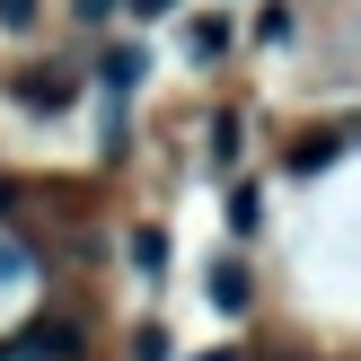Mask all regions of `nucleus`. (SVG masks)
<instances>
[{"label":"nucleus","mask_w":361,"mask_h":361,"mask_svg":"<svg viewBox=\"0 0 361 361\" xmlns=\"http://www.w3.org/2000/svg\"><path fill=\"white\" fill-rule=\"evenodd\" d=\"M212 159H221V168L238 159V115H221V123H212Z\"/></svg>","instance_id":"nucleus-9"},{"label":"nucleus","mask_w":361,"mask_h":361,"mask_svg":"<svg viewBox=\"0 0 361 361\" xmlns=\"http://www.w3.org/2000/svg\"><path fill=\"white\" fill-rule=\"evenodd\" d=\"M18 97H27L35 115H62V106H71V80H62V71H35V80H18Z\"/></svg>","instance_id":"nucleus-2"},{"label":"nucleus","mask_w":361,"mask_h":361,"mask_svg":"<svg viewBox=\"0 0 361 361\" xmlns=\"http://www.w3.org/2000/svg\"><path fill=\"white\" fill-rule=\"evenodd\" d=\"M0 27H35V0H0Z\"/></svg>","instance_id":"nucleus-11"},{"label":"nucleus","mask_w":361,"mask_h":361,"mask_svg":"<svg viewBox=\"0 0 361 361\" xmlns=\"http://www.w3.org/2000/svg\"><path fill=\"white\" fill-rule=\"evenodd\" d=\"M0 274H18V256H9V247H0Z\"/></svg>","instance_id":"nucleus-14"},{"label":"nucleus","mask_w":361,"mask_h":361,"mask_svg":"<svg viewBox=\"0 0 361 361\" xmlns=\"http://www.w3.org/2000/svg\"><path fill=\"white\" fill-rule=\"evenodd\" d=\"M133 9H141V18H159V9H176V0H133Z\"/></svg>","instance_id":"nucleus-13"},{"label":"nucleus","mask_w":361,"mask_h":361,"mask_svg":"<svg viewBox=\"0 0 361 361\" xmlns=\"http://www.w3.org/2000/svg\"><path fill=\"white\" fill-rule=\"evenodd\" d=\"M326 159H335V133H317V141H300V150H291V168H300V176H317Z\"/></svg>","instance_id":"nucleus-7"},{"label":"nucleus","mask_w":361,"mask_h":361,"mask_svg":"<svg viewBox=\"0 0 361 361\" xmlns=\"http://www.w3.org/2000/svg\"><path fill=\"white\" fill-rule=\"evenodd\" d=\"M18 361H80V326H62V317L27 326V335H18Z\"/></svg>","instance_id":"nucleus-1"},{"label":"nucleus","mask_w":361,"mask_h":361,"mask_svg":"<svg viewBox=\"0 0 361 361\" xmlns=\"http://www.w3.org/2000/svg\"><path fill=\"white\" fill-rule=\"evenodd\" d=\"M106 9H115V0H80V18H88V27H97V18H106Z\"/></svg>","instance_id":"nucleus-12"},{"label":"nucleus","mask_w":361,"mask_h":361,"mask_svg":"<svg viewBox=\"0 0 361 361\" xmlns=\"http://www.w3.org/2000/svg\"><path fill=\"white\" fill-rule=\"evenodd\" d=\"M212 309H229V317L247 309V274L238 264H212Z\"/></svg>","instance_id":"nucleus-3"},{"label":"nucleus","mask_w":361,"mask_h":361,"mask_svg":"<svg viewBox=\"0 0 361 361\" xmlns=\"http://www.w3.org/2000/svg\"><path fill=\"white\" fill-rule=\"evenodd\" d=\"M133 264H141V274H159V264H168V238H159V229H133Z\"/></svg>","instance_id":"nucleus-6"},{"label":"nucleus","mask_w":361,"mask_h":361,"mask_svg":"<svg viewBox=\"0 0 361 361\" xmlns=\"http://www.w3.org/2000/svg\"><path fill=\"white\" fill-rule=\"evenodd\" d=\"M185 44H194V62H221V53H229V27H221V18H194Z\"/></svg>","instance_id":"nucleus-4"},{"label":"nucleus","mask_w":361,"mask_h":361,"mask_svg":"<svg viewBox=\"0 0 361 361\" xmlns=\"http://www.w3.org/2000/svg\"><path fill=\"white\" fill-rule=\"evenodd\" d=\"M264 221V203H256V185H238V194H229V229H256Z\"/></svg>","instance_id":"nucleus-8"},{"label":"nucleus","mask_w":361,"mask_h":361,"mask_svg":"<svg viewBox=\"0 0 361 361\" xmlns=\"http://www.w3.org/2000/svg\"><path fill=\"white\" fill-rule=\"evenodd\" d=\"M133 361H168V335H159V326H141V335H133Z\"/></svg>","instance_id":"nucleus-10"},{"label":"nucleus","mask_w":361,"mask_h":361,"mask_svg":"<svg viewBox=\"0 0 361 361\" xmlns=\"http://www.w3.org/2000/svg\"><path fill=\"white\" fill-rule=\"evenodd\" d=\"M141 80V53L133 44H123V53H106V88H115V97H123V88H133Z\"/></svg>","instance_id":"nucleus-5"}]
</instances>
